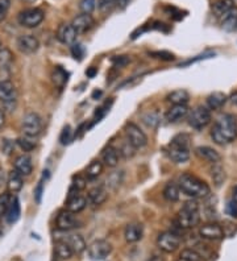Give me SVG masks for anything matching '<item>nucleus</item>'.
I'll return each mask as SVG.
<instances>
[{
    "label": "nucleus",
    "instance_id": "obj_6",
    "mask_svg": "<svg viewBox=\"0 0 237 261\" xmlns=\"http://www.w3.org/2000/svg\"><path fill=\"white\" fill-rule=\"evenodd\" d=\"M43 17H45V15L40 8H28V10L21 11L17 16V20L23 27L36 28L42 23Z\"/></svg>",
    "mask_w": 237,
    "mask_h": 261
},
{
    "label": "nucleus",
    "instance_id": "obj_13",
    "mask_svg": "<svg viewBox=\"0 0 237 261\" xmlns=\"http://www.w3.org/2000/svg\"><path fill=\"white\" fill-rule=\"evenodd\" d=\"M17 48L24 54H33L40 48V41L32 34H23L17 38Z\"/></svg>",
    "mask_w": 237,
    "mask_h": 261
},
{
    "label": "nucleus",
    "instance_id": "obj_24",
    "mask_svg": "<svg viewBox=\"0 0 237 261\" xmlns=\"http://www.w3.org/2000/svg\"><path fill=\"white\" fill-rule=\"evenodd\" d=\"M221 27L225 32L237 30V7H233L225 16L221 17Z\"/></svg>",
    "mask_w": 237,
    "mask_h": 261
},
{
    "label": "nucleus",
    "instance_id": "obj_25",
    "mask_svg": "<svg viewBox=\"0 0 237 261\" xmlns=\"http://www.w3.org/2000/svg\"><path fill=\"white\" fill-rule=\"evenodd\" d=\"M119 154L120 153H119L116 148L108 145L103 151V153H102V160H103L104 165L108 167L116 166L119 164Z\"/></svg>",
    "mask_w": 237,
    "mask_h": 261
},
{
    "label": "nucleus",
    "instance_id": "obj_54",
    "mask_svg": "<svg viewBox=\"0 0 237 261\" xmlns=\"http://www.w3.org/2000/svg\"><path fill=\"white\" fill-rule=\"evenodd\" d=\"M6 184H7V176H6V171L0 167V189L3 188Z\"/></svg>",
    "mask_w": 237,
    "mask_h": 261
},
{
    "label": "nucleus",
    "instance_id": "obj_56",
    "mask_svg": "<svg viewBox=\"0 0 237 261\" xmlns=\"http://www.w3.org/2000/svg\"><path fill=\"white\" fill-rule=\"evenodd\" d=\"M4 123H6V116H4V111L0 108V129L4 127Z\"/></svg>",
    "mask_w": 237,
    "mask_h": 261
},
{
    "label": "nucleus",
    "instance_id": "obj_2",
    "mask_svg": "<svg viewBox=\"0 0 237 261\" xmlns=\"http://www.w3.org/2000/svg\"><path fill=\"white\" fill-rule=\"evenodd\" d=\"M178 186L182 193L188 197L203 198L210 194V186L204 181H202L201 178H198L197 176L191 173L182 174L178 181Z\"/></svg>",
    "mask_w": 237,
    "mask_h": 261
},
{
    "label": "nucleus",
    "instance_id": "obj_60",
    "mask_svg": "<svg viewBox=\"0 0 237 261\" xmlns=\"http://www.w3.org/2000/svg\"><path fill=\"white\" fill-rule=\"evenodd\" d=\"M102 95V91H93V94H92V97L93 98H99Z\"/></svg>",
    "mask_w": 237,
    "mask_h": 261
},
{
    "label": "nucleus",
    "instance_id": "obj_40",
    "mask_svg": "<svg viewBox=\"0 0 237 261\" xmlns=\"http://www.w3.org/2000/svg\"><path fill=\"white\" fill-rule=\"evenodd\" d=\"M178 261H202V256L194 249H183L180 252Z\"/></svg>",
    "mask_w": 237,
    "mask_h": 261
},
{
    "label": "nucleus",
    "instance_id": "obj_39",
    "mask_svg": "<svg viewBox=\"0 0 237 261\" xmlns=\"http://www.w3.org/2000/svg\"><path fill=\"white\" fill-rule=\"evenodd\" d=\"M121 181H123V173L121 171H115V173L110 174L107 177V186L111 188L112 190H116L119 186H120Z\"/></svg>",
    "mask_w": 237,
    "mask_h": 261
},
{
    "label": "nucleus",
    "instance_id": "obj_23",
    "mask_svg": "<svg viewBox=\"0 0 237 261\" xmlns=\"http://www.w3.org/2000/svg\"><path fill=\"white\" fill-rule=\"evenodd\" d=\"M228 101V97L224 93H220V91H216V93H212L211 95L207 97V108L208 110H219L225 104V102Z\"/></svg>",
    "mask_w": 237,
    "mask_h": 261
},
{
    "label": "nucleus",
    "instance_id": "obj_30",
    "mask_svg": "<svg viewBox=\"0 0 237 261\" xmlns=\"http://www.w3.org/2000/svg\"><path fill=\"white\" fill-rule=\"evenodd\" d=\"M65 240L69 243V245L71 247V249H73L74 253L77 254H80L83 253L84 249L87 248L86 245V241H84V239L80 236V235L78 234H71L67 236V239H65Z\"/></svg>",
    "mask_w": 237,
    "mask_h": 261
},
{
    "label": "nucleus",
    "instance_id": "obj_57",
    "mask_svg": "<svg viewBox=\"0 0 237 261\" xmlns=\"http://www.w3.org/2000/svg\"><path fill=\"white\" fill-rule=\"evenodd\" d=\"M128 2H129V0H116V6L124 8L128 4Z\"/></svg>",
    "mask_w": 237,
    "mask_h": 261
},
{
    "label": "nucleus",
    "instance_id": "obj_49",
    "mask_svg": "<svg viewBox=\"0 0 237 261\" xmlns=\"http://www.w3.org/2000/svg\"><path fill=\"white\" fill-rule=\"evenodd\" d=\"M130 62V58L127 57V56H116V57L112 58V64L115 66H119V67H123L125 65H128Z\"/></svg>",
    "mask_w": 237,
    "mask_h": 261
},
{
    "label": "nucleus",
    "instance_id": "obj_47",
    "mask_svg": "<svg viewBox=\"0 0 237 261\" xmlns=\"http://www.w3.org/2000/svg\"><path fill=\"white\" fill-rule=\"evenodd\" d=\"M153 58H157V60H162V61H173L174 54L169 53V52H152L149 53Z\"/></svg>",
    "mask_w": 237,
    "mask_h": 261
},
{
    "label": "nucleus",
    "instance_id": "obj_32",
    "mask_svg": "<svg viewBox=\"0 0 237 261\" xmlns=\"http://www.w3.org/2000/svg\"><path fill=\"white\" fill-rule=\"evenodd\" d=\"M167 102L171 103L173 106H178V104H187V102L190 101V95L186 90H175L173 93L167 95Z\"/></svg>",
    "mask_w": 237,
    "mask_h": 261
},
{
    "label": "nucleus",
    "instance_id": "obj_3",
    "mask_svg": "<svg viewBox=\"0 0 237 261\" xmlns=\"http://www.w3.org/2000/svg\"><path fill=\"white\" fill-rule=\"evenodd\" d=\"M188 136L186 135H178L174 138L166 149V153L171 161L175 164H183L190 158V149H188Z\"/></svg>",
    "mask_w": 237,
    "mask_h": 261
},
{
    "label": "nucleus",
    "instance_id": "obj_53",
    "mask_svg": "<svg viewBox=\"0 0 237 261\" xmlns=\"http://www.w3.org/2000/svg\"><path fill=\"white\" fill-rule=\"evenodd\" d=\"M42 191H43V181H40V182H38V185H37L36 190H34V198H36L37 203H40V202H41Z\"/></svg>",
    "mask_w": 237,
    "mask_h": 261
},
{
    "label": "nucleus",
    "instance_id": "obj_37",
    "mask_svg": "<svg viewBox=\"0 0 237 261\" xmlns=\"http://www.w3.org/2000/svg\"><path fill=\"white\" fill-rule=\"evenodd\" d=\"M143 120H144V123L147 124L148 127L151 128H157L158 124H160V114L158 112H156V111H152V112H148V114H145L144 116H143Z\"/></svg>",
    "mask_w": 237,
    "mask_h": 261
},
{
    "label": "nucleus",
    "instance_id": "obj_15",
    "mask_svg": "<svg viewBox=\"0 0 237 261\" xmlns=\"http://www.w3.org/2000/svg\"><path fill=\"white\" fill-rule=\"evenodd\" d=\"M199 235L201 238L207 239V240H220L224 238V230L220 225L217 223H206L199 228Z\"/></svg>",
    "mask_w": 237,
    "mask_h": 261
},
{
    "label": "nucleus",
    "instance_id": "obj_33",
    "mask_svg": "<svg viewBox=\"0 0 237 261\" xmlns=\"http://www.w3.org/2000/svg\"><path fill=\"white\" fill-rule=\"evenodd\" d=\"M14 64V53L8 48L0 49V70L8 71Z\"/></svg>",
    "mask_w": 237,
    "mask_h": 261
},
{
    "label": "nucleus",
    "instance_id": "obj_51",
    "mask_svg": "<svg viewBox=\"0 0 237 261\" xmlns=\"http://www.w3.org/2000/svg\"><path fill=\"white\" fill-rule=\"evenodd\" d=\"M14 148H15V144L12 143V141L8 140V139L3 140V144H2V151H3L4 153L11 154V152L14 151Z\"/></svg>",
    "mask_w": 237,
    "mask_h": 261
},
{
    "label": "nucleus",
    "instance_id": "obj_59",
    "mask_svg": "<svg viewBox=\"0 0 237 261\" xmlns=\"http://www.w3.org/2000/svg\"><path fill=\"white\" fill-rule=\"evenodd\" d=\"M232 199L237 202V186L233 189V194H232Z\"/></svg>",
    "mask_w": 237,
    "mask_h": 261
},
{
    "label": "nucleus",
    "instance_id": "obj_36",
    "mask_svg": "<svg viewBox=\"0 0 237 261\" xmlns=\"http://www.w3.org/2000/svg\"><path fill=\"white\" fill-rule=\"evenodd\" d=\"M211 176H212V180L216 186H220L225 181V171L219 164H214V167L211 169Z\"/></svg>",
    "mask_w": 237,
    "mask_h": 261
},
{
    "label": "nucleus",
    "instance_id": "obj_42",
    "mask_svg": "<svg viewBox=\"0 0 237 261\" xmlns=\"http://www.w3.org/2000/svg\"><path fill=\"white\" fill-rule=\"evenodd\" d=\"M116 7V0H98V8L102 14H108Z\"/></svg>",
    "mask_w": 237,
    "mask_h": 261
},
{
    "label": "nucleus",
    "instance_id": "obj_28",
    "mask_svg": "<svg viewBox=\"0 0 237 261\" xmlns=\"http://www.w3.org/2000/svg\"><path fill=\"white\" fill-rule=\"evenodd\" d=\"M21 214V208H20V202L17 199V197H14L11 199L10 207L7 210V214H6V218H7V222L10 225H14L19 221Z\"/></svg>",
    "mask_w": 237,
    "mask_h": 261
},
{
    "label": "nucleus",
    "instance_id": "obj_52",
    "mask_svg": "<svg viewBox=\"0 0 237 261\" xmlns=\"http://www.w3.org/2000/svg\"><path fill=\"white\" fill-rule=\"evenodd\" d=\"M227 211H228V214H229L230 216L237 218V202L232 199V201H230L229 203H228Z\"/></svg>",
    "mask_w": 237,
    "mask_h": 261
},
{
    "label": "nucleus",
    "instance_id": "obj_62",
    "mask_svg": "<svg viewBox=\"0 0 237 261\" xmlns=\"http://www.w3.org/2000/svg\"><path fill=\"white\" fill-rule=\"evenodd\" d=\"M0 49H2V45H0Z\"/></svg>",
    "mask_w": 237,
    "mask_h": 261
},
{
    "label": "nucleus",
    "instance_id": "obj_9",
    "mask_svg": "<svg viewBox=\"0 0 237 261\" xmlns=\"http://www.w3.org/2000/svg\"><path fill=\"white\" fill-rule=\"evenodd\" d=\"M17 93L15 84L8 79L0 80V102L3 103L4 107L14 110L16 104Z\"/></svg>",
    "mask_w": 237,
    "mask_h": 261
},
{
    "label": "nucleus",
    "instance_id": "obj_17",
    "mask_svg": "<svg viewBox=\"0 0 237 261\" xmlns=\"http://www.w3.org/2000/svg\"><path fill=\"white\" fill-rule=\"evenodd\" d=\"M71 25H73L74 29L77 30V33H86L95 25V20L91 15L80 14L77 17H74Z\"/></svg>",
    "mask_w": 237,
    "mask_h": 261
},
{
    "label": "nucleus",
    "instance_id": "obj_20",
    "mask_svg": "<svg viewBox=\"0 0 237 261\" xmlns=\"http://www.w3.org/2000/svg\"><path fill=\"white\" fill-rule=\"evenodd\" d=\"M187 115H188V108L186 104H178V106H173L169 108V111L166 112V120L169 123H177L186 117Z\"/></svg>",
    "mask_w": 237,
    "mask_h": 261
},
{
    "label": "nucleus",
    "instance_id": "obj_61",
    "mask_svg": "<svg viewBox=\"0 0 237 261\" xmlns=\"http://www.w3.org/2000/svg\"><path fill=\"white\" fill-rule=\"evenodd\" d=\"M23 2H28V3H32V2H36V0H23Z\"/></svg>",
    "mask_w": 237,
    "mask_h": 261
},
{
    "label": "nucleus",
    "instance_id": "obj_55",
    "mask_svg": "<svg viewBox=\"0 0 237 261\" xmlns=\"http://www.w3.org/2000/svg\"><path fill=\"white\" fill-rule=\"evenodd\" d=\"M98 73V70H97V67H93V66H91L90 69H87L86 70V75L88 78H93L95 77V74Z\"/></svg>",
    "mask_w": 237,
    "mask_h": 261
},
{
    "label": "nucleus",
    "instance_id": "obj_26",
    "mask_svg": "<svg viewBox=\"0 0 237 261\" xmlns=\"http://www.w3.org/2000/svg\"><path fill=\"white\" fill-rule=\"evenodd\" d=\"M23 176L17 170H11L7 177V186L11 193H17L23 189Z\"/></svg>",
    "mask_w": 237,
    "mask_h": 261
},
{
    "label": "nucleus",
    "instance_id": "obj_34",
    "mask_svg": "<svg viewBox=\"0 0 237 261\" xmlns=\"http://www.w3.org/2000/svg\"><path fill=\"white\" fill-rule=\"evenodd\" d=\"M103 162L99 160H93L86 169V178L87 180H95L103 173Z\"/></svg>",
    "mask_w": 237,
    "mask_h": 261
},
{
    "label": "nucleus",
    "instance_id": "obj_43",
    "mask_svg": "<svg viewBox=\"0 0 237 261\" xmlns=\"http://www.w3.org/2000/svg\"><path fill=\"white\" fill-rule=\"evenodd\" d=\"M95 8H97V0H80L79 10L82 11V14L91 15Z\"/></svg>",
    "mask_w": 237,
    "mask_h": 261
},
{
    "label": "nucleus",
    "instance_id": "obj_58",
    "mask_svg": "<svg viewBox=\"0 0 237 261\" xmlns=\"http://www.w3.org/2000/svg\"><path fill=\"white\" fill-rule=\"evenodd\" d=\"M229 101H230V103L234 104V106H237V93H234V94L230 95Z\"/></svg>",
    "mask_w": 237,
    "mask_h": 261
},
{
    "label": "nucleus",
    "instance_id": "obj_27",
    "mask_svg": "<svg viewBox=\"0 0 237 261\" xmlns=\"http://www.w3.org/2000/svg\"><path fill=\"white\" fill-rule=\"evenodd\" d=\"M234 7L233 0H216L212 4V12L216 17H223Z\"/></svg>",
    "mask_w": 237,
    "mask_h": 261
},
{
    "label": "nucleus",
    "instance_id": "obj_14",
    "mask_svg": "<svg viewBox=\"0 0 237 261\" xmlns=\"http://www.w3.org/2000/svg\"><path fill=\"white\" fill-rule=\"evenodd\" d=\"M79 222L75 218V214L70 212L69 210L61 211L57 216V228L61 230V231H70V230H74L77 228Z\"/></svg>",
    "mask_w": 237,
    "mask_h": 261
},
{
    "label": "nucleus",
    "instance_id": "obj_31",
    "mask_svg": "<svg viewBox=\"0 0 237 261\" xmlns=\"http://www.w3.org/2000/svg\"><path fill=\"white\" fill-rule=\"evenodd\" d=\"M52 80L58 89H62L69 80V73L62 66H54L52 71Z\"/></svg>",
    "mask_w": 237,
    "mask_h": 261
},
{
    "label": "nucleus",
    "instance_id": "obj_11",
    "mask_svg": "<svg viewBox=\"0 0 237 261\" xmlns=\"http://www.w3.org/2000/svg\"><path fill=\"white\" fill-rule=\"evenodd\" d=\"M88 257L93 261L106 260L112 252V245L107 240H95L88 247Z\"/></svg>",
    "mask_w": 237,
    "mask_h": 261
},
{
    "label": "nucleus",
    "instance_id": "obj_19",
    "mask_svg": "<svg viewBox=\"0 0 237 261\" xmlns=\"http://www.w3.org/2000/svg\"><path fill=\"white\" fill-rule=\"evenodd\" d=\"M195 154L201 160L207 161V162H211V164H219L221 160L220 154L210 147H198L195 149Z\"/></svg>",
    "mask_w": 237,
    "mask_h": 261
},
{
    "label": "nucleus",
    "instance_id": "obj_22",
    "mask_svg": "<svg viewBox=\"0 0 237 261\" xmlns=\"http://www.w3.org/2000/svg\"><path fill=\"white\" fill-rule=\"evenodd\" d=\"M108 199V193L107 190L102 186H98V188L91 189L88 195H87V201L90 202L93 206H101L104 202Z\"/></svg>",
    "mask_w": 237,
    "mask_h": 261
},
{
    "label": "nucleus",
    "instance_id": "obj_18",
    "mask_svg": "<svg viewBox=\"0 0 237 261\" xmlns=\"http://www.w3.org/2000/svg\"><path fill=\"white\" fill-rule=\"evenodd\" d=\"M143 235H144V228L138 223H130L124 230V238L128 243H137L143 239Z\"/></svg>",
    "mask_w": 237,
    "mask_h": 261
},
{
    "label": "nucleus",
    "instance_id": "obj_44",
    "mask_svg": "<svg viewBox=\"0 0 237 261\" xmlns=\"http://www.w3.org/2000/svg\"><path fill=\"white\" fill-rule=\"evenodd\" d=\"M71 140H73V130H71L70 125H66L60 135V143L62 145H67L70 144Z\"/></svg>",
    "mask_w": 237,
    "mask_h": 261
},
{
    "label": "nucleus",
    "instance_id": "obj_8",
    "mask_svg": "<svg viewBox=\"0 0 237 261\" xmlns=\"http://www.w3.org/2000/svg\"><path fill=\"white\" fill-rule=\"evenodd\" d=\"M211 121V112L207 107L204 106H198L197 108L193 110L188 115V124L194 129H203L210 124Z\"/></svg>",
    "mask_w": 237,
    "mask_h": 261
},
{
    "label": "nucleus",
    "instance_id": "obj_5",
    "mask_svg": "<svg viewBox=\"0 0 237 261\" xmlns=\"http://www.w3.org/2000/svg\"><path fill=\"white\" fill-rule=\"evenodd\" d=\"M21 129L28 138H37L42 130V120L36 112H29L23 117Z\"/></svg>",
    "mask_w": 237,
    "mask_h": 261
},
{
    "label": "nucleus",
    "instance_id": "obj_50",
    "mask_svg": "<svg viewBox=\"0 0 237 261\" xmlns=\"http://www.w3.org/2000/svg\"><path fill=\"white\" fill-rule=\"evenodd\" d=\"M86 178L84 177H80V176H77V177L74 178L73 181V188H75L77 190H83L86 188Z\"/></svg>",
    "mask_w": 237,
    "mask_h": 261
},
{
    "label": "nucleus",
    "instance_id": "obj_45",
    "mask_svg": "<svg viewBox=\"0 0 237 261\" xmlns=\"http://www.w3.org/2000/svg\"><path fill=\"white\" fill-rule=\"evenodd\" d=\"M11 8V0H0V23L7 17Z\"/></svg>",
    "mask_w": 237,
    "mask_h": 261
},
{
    "label": "nucleus",
    "instance_id": "obj_41",
    "mask_svg": "<svg viewBox=\"0 0 237 261\" xmlns=\"http://www.w3.org/2000/svg\"><path fill=\"white\" fill-rule=\"evenodd\" d=\"M11 199H12V197L10 195V193L0 194V216H6L8 207H10Z\"/></svg>",
    "mask_w": 237,
    "mask_h": 261
},
{
    "label": "nucleus",
    "instance_id": "obj_12",
    "mask_svg": "<svg viewBox=\"0 0 237 261\" xmlns=\"http://www.w3.org/2000/svg\"><path fill=\"white\" fill-rule=\"evenodd\" d=\"M78 191L79 190H77V189L71 186L69 197H67L66 210H69L73 214H78L80 211H83L87 206V198L78 194Z\"/></svg>",
    "mask_w": 237,
    "mask_h": 261
},
{
    "label": "nucleus",
    "instance_id": "obj_35",
    "mask_svg": "<svg viewBox=\"0 0 237 261\" xmlns=\"http://www.w3.org/2000/svg\"><path fill=\"white\" fill-rule=\"evenodd\" d=\"M179 186L174 182H169L164 189V198L169 202H177L179 199Z\"/></svg>",
    "mask_w": 237,
    "mask_h": 261
},
{
    "label": "nucleus",
    "instance_id": "obj_7",
    "mask_svg": "<svg viewBox=\"0 0 237 261\" xmlns=\"http://www.w3.org/2000/svg\"><path fill=\"white\" fill-rule=\"evenodd\" d=\"M125 136H127V141L130 145L136 149H140V148H144L148 144V138L147 135L141 130V128L138 125H136L134 123H128L125 125Z\"/></svg>",
    "mask_w": 237,
    "mask_h": 261
},
{
    "label": "nucleus",
    "instance_id": "obj_16",
    "mask_svg": "<svg viewBox=\"0 0 237 261\" xmlns=\"http://www.w3.org/2000/svg\"><path fill=\"white\" fill-rule=\"evenodd\" d=\"M77 30L74 29L71 24H61L57 30L58 41L65 45H74L77 41Z\"/></svg>",
    "mask_w": 237,
    "mask_h": 261
},
{
    "label": "nucleus",
    "instance_id": "obj_38",
    "mask_svg": "<svg viewBox=\"0 0 237 261\" xmlns=\"http://www.w3.org/2000/svg\"><path fill=\"white\" fill-rule=\"evenodd\" d=\"M16 143L24 152H32L36 148V141H33V138H28L25 135L24 138L17 139Z\"/></svg>",
    "mask_w": 237,
    "mask_h": 261
},
{
    "label": "nucleus",
    "instance_id": "obj_10",
    "mask_svg": "<svg viewBox=\"0 0 237 261\" xmlns=\"http://www.w3.org/2000/svg\"><path fill=\"white\" fill-rule=\"evenodd\" d=\"M180 236L175 232H162V234L158 235L157 239V245L161 251L166 252V253H173L174 251H177L178 247L180 245Z\"/></svg>",
    "mask_w": 237,
    "mask_h": 261
},
{
    "label": "nucleus",
    "instance_id": "obj_29",
    "mask_svg": "<svg viewBox=\"0 0 237 261\" xmlns=\"http://www.w3.org/2000/svg\"><path fill=\"white\" fill-rule=\"evenodd\" d=\"M54 251H56V256H57L60 260H69V258L73 257V249L69 245L66 240H57L56 241V247H54Z\"/></svg>",
    "mask_w": 237,
    "mask_h": 261
},
{
    "label": "nucleus",
    "instance_id": "obj_1",
    "mask_svg": "<svg viewBox=\"0 0 237 261\" xmlns=\"http://www.w3.org/2000/svg\"><path fill=\"white\" fill-rule=\"evenodd\" d=\"M211 138L219 145L229 144L237 139V123L233 115H221L214 124Z\"/></svg>",
    "mask_w": 237,
    "mask_h": 261
},
{
    "label": "nucleus",
    "instance_id": "obj_48",
    "mask_svg": "<svg viewBox=\"0 0 237 261\" xmlns=\"http://www.w3.org/2000/svg\"><path fill=\"white\" fill-rule=\"evenodd\" d=\"M134 151H136V148L132 147V145H130L129 143H128V141H127V143H125V144H124L123 147H121V149H120V151H119V153L123 154V156L125 158H129V157H132V156H133Z\"/></svg>",
    "mask_w": 237,
    "mask_h": 261
},
{
    "label": "nucleus",
    "instance_id": "obj_4",
    "mask_svg": "<svg viewBox=\"0 0 237 261\" xmlns=\"http://www.w3.org/2000/svg\"><path fill=\"white\" fill-rule=\"evenodd\" d=\"M201 215H199V204L197 201H188L180 208L177 216V223L180 228H194L199 225Z\"/></svg>",
    "mask_w": 237,
    "mask_h": 261
},
{
    "label": "nucleus",
    "instance_id": "obj_46",
    "mask_svg": "<svg viewBox=\"0 0 237 261\" xmlns=\"http://www.w3.org/2000/svg\"><path fill=\"white\" fill-rule=\"evenodd\" d=\"M71 54H73V57L75 58V60L80 61L84 56L83 47H82L80 44H74V45H71Z\"/></svg>",
    "mask_w": 237,
    "mask_h": 261
},
{
    "label": "nucleus",
    "instance_id": "obj_21",
    "mask_svg": "<svg viewBox=\"0 0 237 261\" xmlns=\"http://www.w3.org/2000/svg\"><path fill=\"white\" fill-rule=\"evenodd\" d=\"M15 170H17L21 176H29L33 170V164L32 158L28 154H21L15 160Z\"/></svg>",
    "mask_w": 237,
    "mask_h": 261
}]
</instances>
